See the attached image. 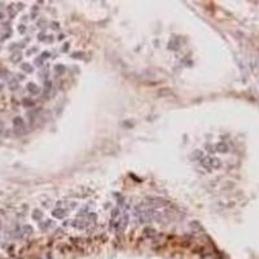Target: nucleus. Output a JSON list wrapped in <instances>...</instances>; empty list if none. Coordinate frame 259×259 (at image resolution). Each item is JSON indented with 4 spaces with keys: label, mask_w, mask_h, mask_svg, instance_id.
<instances>
[{
    "label": "nucleus",
    "mask_w": 259,
    "mask_h": 259,
    "mask_svg": "<svg viewBox=\"0 0 259 259\" xmlns=\"http://www.w3.org/2000/svg\"><path fill=\"white\" fill-rule=\"evenodd\" d=\"M168 202L166 199H162L158 197H152V198H146V202H144V206H149V207H165L167 206Z\"/></svg>",
    "instance_id": "obj_1"
},
{
    "label": "nucleus",
    "mask_w": 259,
    "mask_h": 259,
    "mask_svg": "<svg viewBox=\"0 0 259 259\" xmlns=\"http://www.w3.org/2000/svg\"><path fill=\"white\" fill-rule=\"evenodd\" d=\"M127 223H128V215L123 214L122 216H119V219H118L117 223H115V229H117V232L123 233L124 229H126V227H127Z\"/></svg>",
    "instance_id": "obj_2"
},
{
    "label": "nucleus",
    "mask_w": 259,
    "mask_h": 259,
    "mask_svg": "<svg viewBox=\"0 0 259 259\" xmlns=\"http://www.w3.org/2000/svg\"><path fill=\"white\" fill-rule=\"evenodd\" d=\"M201 165L206 168H213V167H219V162L218 160L215 158H211V157H205L201 160Z\"/></svg>",
    "instance_id": "obj_3"
},
{
    "label": "nucleus",
    "mask_w": 259,
    "mask_h": 259,
    "mask_svg": "<svg viewBox=\"0 0 259 259\" xmlns=\"http://www.w3.org/2000/svg\"><path fill=\"white\" fill-rule=\"evenodd\" d=\"M52 214H53L55 218L62 219V218H65V215H66V211H65L64 209H55V210L52 211Z\"/></svg>",
    "instance_id": "obj_4"
},
{
    "label": "nucleus",
    "mask_w": 259,
    "mask_h": 259,
    "mask_svg": "<svg viewBox=\"0 0 259 259\" xmlns=\"http://www.w3.org/2000/svg\"><path fill=\"white\" fill-rule=\"evenodd\" d=\"M27 91L33 95H36V93H39V87L35 83H29L27 84Z\"/></svg>",
    "instance_id": "obj_5"
},
{
    "label": "nucleus",
    "mask_w": 259,
    "mask_h": 259,
    "mask_svg": "<svg viewBox=\"0 0 259 259\" xmlns=\"http://www.w3.org/2000/svg\"><path fill=\"white\" fill-rule=\"evenodd\" d=\"M13 124L16 126V128H17V130H21V128H23V127H25L23 119H22V118H20V117L14 118V121H13Z\"/></svg>",
    "instance_id": "obj_6"
},
{
    "label": "nucleus",
    "mask_w": 259,
    "mask_h": 259,
    "mask_svg": "<svg viewBox=\"0 0 259 259\" xmlns=\"http://www.w3.org/2000/svg\"><path fill=\"white\" fill-rule=\"evenodd\" d=\"M21 67H22V70L23 71H26V73H33V66H31L30 64H22L21 65Z\"/></svg>",
    "instance_id": "obj_7"
},
{
    "label": "nucleus",
    "mask_w": 259,
    "mask_h": 259,
    "mask_svg": "<svg viewBox=\"0 0 259 259\" xmlns=\"http://www.w3.org/2000/svg\"><path fill=\"white\" fill-rule=\"evenodd\" d=\"M42 216H43V213L40 210H34V213H33V218L35 220H39V219H42Z\"/></svg>",
    "instance_id": "obj_8"
},
{
    "label": "nucleus",
    "mask_w": 259,
    "mask_h": 259,
    "mask_svg": "<svg viewBox=\"0 0 259 259\" xmlns=\"http://www.w3.org/2000/svg\"><path fill=\"white\" fill-rule=\"evenodd\" d=\"M21 58H22V55H21L20 52H17V53H14L13 56H12V61L13 62H20Z\"/></svg>",
    "instance_id": "obj_9"
},
{
    "label": "nucleus",
    "mask_w": 259,
    "mask_h": 259,
    "mask_svg": "<svg viewBox=\"0 0 259 259\" xmlns=\"http://www.w3.org/2000/svg\"><path fill=\"white\" fill-rule=\"evenodd\" d=\"M44 95H47V93H49V91H51V87H52V83L49 82V80H45L44 83Z\"/></svg>",
    "instance_id": "obj_10"
},
{
    "label": "nucleus",
    "mask_w": 259,
    "mask_h": 259,
    "mask_svg": "<svg viewBox=\"0 0 259 259\" xmlns=\"http://www.w3.org/2000/svg\"><path fill=\"white\" fill-rule=\"evenodd\" d=\"M55 70H56V73L62 74V73H65V66H64V65H56Z\"/></svg>",
    "instance_id": "obj_11"
},
{
    "label": "nucleus",
    "mask_w": 259,
    "mask_h": 259,
    "mask_svg": "<svg viewBox=\"0 0 259 259\" xmlns=\"http://www.w3.org/2000/svg\"><path fill=\"white\" fill-rule=\"evenodd\" d=\"M43 61H44V60H43V57H42V56H39L38 58H35V65H38V66H42V65H43Z\"/></svg>",
    "instance_id": "obj_12"
},
{
    "label": "nucleus",
    "mask_w": 259,
    "mask_h": 259,
    "mask_svg": "<svg viewBox=\"0 0 259 259\" xmlns=\"http://www.w3.org/2000/svg\"><path fill=\"white\" fill-rule=\"evenodd\" d=\"M23 105H25V106H33L34 102L30 101V100H23Z\"/></svg>",
    "instance_id": "obj_13"
},
{
    "label": "nucleus",
    "mask_w": 259,
    "mask_h": 259,
    "mask_svg": "<svg viewBox=\"0 0 259 259\" xmlns=\"http://www.w3.org/2000/svg\"><path fill=\"white\" fill-rule=\"evenodd\" d=\"M44 25H45V21H44V20H39V22H38V26L40 27V29H43V27H45Z\"/></svg>",
    "instance_id": "obj_14"
},
{
    "label": "nucleus",
    "mask_w": 259,
    "mask_h": 259,
    "mask_svg": "<svg viewBox=\"0 0 259 259\" xmlns=\"http://www.w3.org/2000/svg\"><path fill=\"white\" fill-rule=\"evenodd\" d=\"M8 11H9L11 17H13V16H14V11H13V7H12V5H9V7H8Z\"/></svg>",
    "instance_id": "obj_15"
},
{
    "label": "nucleus",
    "mask_w": 259,
    "mask_h": 259,
    "mask_svg": "<svg viewBox=\"0 0 259 259\" xmlns=\"http://www.w3.org/2000/svg\"><path fill=\"white\" fill-rule=\"evenodd\" d=\"M36 51H38V48H31L30 51H27V53H26V55H27V56H30V55H33L34 52H36Z\"/></svg>",
    "instance_id": "obj_16"
},
{
    "label": "nucleus",
    "mask_w": 259,
    "mask_h": 259,
    "mask_svg": "<svg viewBox=\"0 0 259 259\" xmlns=\"http://www.w3.org/2000/svg\"><path fill=\"white\" fill-rule=\"evenodd\" d=\"M36 12H38V8L34 7V8H33V13H31V17H36V16H35V14H36Z\"/></svg>",
    "instance_id": "obj_17"
},
{
    "label": "nucleus",
    "mask_w": 259,
    "mask_h": 259,
    "mask_svg": "<svg viewBox=\"0 0 259 259\" xmlns=\"http://www.w3.org/2000/svg\"><path fill=\"white\" fill-rule=\"evenodd\" d=\"M44 36H45L44 33H40L39 34V40H44Z\"/></svg>",
    "instance_id": "obj_18"
},
{
    "label": "nucleus",
    "mask_w": 259,
    "mask_h": 259,
    "mask_svg": "<svg viewBox=\"0 0 259 259\" xmlns=\"http://www.w3.org/2000/svg\"><path fill=\"white\" fill-rule=\"evenodd\" d=\"M64 38H65V35H64V34H60V35H58V40H62Z\"/></svg>",
    "instance_id": "obj_19"
},
{
    "label": "nucleus",
    "mask_w": 259,
    "mask_h": 259,
    "mask_svg": "<svg viewBox=\"0 0 259 259\" xmlns=\"http://www.w3.org/2000/svg\"><path fill=\"white\" fill-rule=\"evenodd\" d=\"M3 128H4V124H3V122L0 121V132H1V130H3Z\"/></svg>",
    "instance_id": "obj_20"
},
{
    "label": "nucleus",
    "mask_w": 259,
    "mask_h": 259,
    "mask_svg": "<svg viewBox=\"0 0 259 259\" xmlns=\"http://www.w3.org/2000/svg\"><path fill=\"white\" fill-rule=\"evenodd\" d=\"M52 25H53V26H52V27H53V29H57V23H56V22H53Z\"/></svg>",
    "instance_id": "obj_21"
},
{
    "label": "nucleus",
    "mask_w": 259,
    "mask_h": 259,
    "mask_svg": "<svg viewBox=\"0 0 259 259\" xmlns=\"http://www.w3.org/2000/svg\"><path fill=\"white\" fill-rule=\"evenodd\" d=\"M1 18H4V13H1V12H0V20H1Z\"/></svg>",
    "instance_id": "obj_22"
},
{
    "label": "nucleus",
    "mask_w": 259,
    "mask_h": 259,
    "mask_svg": "<svg viewBox=\"0 0 259 259\" xmlns=\"http://www.w3.org/2000/svg\"><path fill=\"white\" fill-rule=\"evenodd\" d=\"M20 31H21V33H23V31H25V27L21 26V27H20Z\"/></svg>",
    "instance_id": "obj_23"
},
{
    "label": "nucleus",
    "mask_w": 259,
    "mask_h": 259,
    "mask_svg": "<svg viewBox=\"0 0 259 259\" xmlns=\"http://www.w3.org/2000/svg\"><path fill=\"white\" fill-rule=\"evenodd\" d=\"M67 47H69V44H65V45H64V51H66Z\"/></svg>",
    "instance_id": "obj_24"
},
{
    "label": "nucleus",
    "mask_w": 259,
    "mask_h": 259,
    "mask_svg": "<svg viewBox=\"0 0 259 259\" xmlns=\"http://www.w3.org/2000/svg\"><path fill=\"white\" fill-rule=\"evenodd\" d=\"M0 226H1V224H0Z\"/></svg>",
    "instance_id": "obj_25"
}]
</instances>
